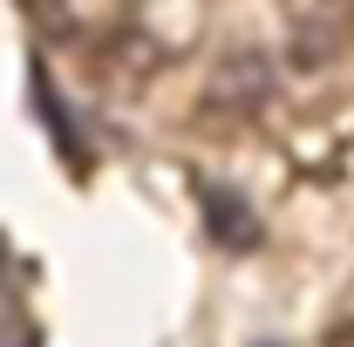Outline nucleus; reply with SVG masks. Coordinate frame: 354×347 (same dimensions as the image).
<instances>
[{
	"label": "nucleus",
	"mask_w": 354,
	"mask_h": 347,
	"mask_svg": "<svg viewBox=\"0 0 354 347\" xmlns=\"http://www.w3.org/2000/svg\"><path fill=\"white\" fill-rule=\"evenodd\" d=\"M354 48V0H293V35H286V62L293 68H327Z\"/></svg>",
	"instance_id": "f257e3e1"
},
{
	"label": "nucleus",
	"mask_w": 354,
	"mask_h": 347,
	"mask_svg": "<svg viewBox=\"0 0 354 347\" xmlns=\"http://www.w3.org/2000/svg\"><path fill=\"white\" fill-rule=\"evenodd\" d=\"M272 88H279V68H272V55L266 48H232L218 68H212V109L218 116H259L266 102H272Z\"/></svg>",
	"instance_id": "f03ea898"
},
{
	"label": "nucleus",
	"mask_w": 354,
	"mask_h": 347,
	"mask_svg": "<svg viewBox=\"0 0 354 347\" xmlns=\"http://www.w3.org/2000/svg\"><path fill=\"white\" fill-rule=\"evenodd\" d=\"M198 198H205V232H212V245H225V252H259V245H266V218L252 212L245 191L205 184Z\"/></svg>",
	"instance_id": "7ed1b4c3"
},
{
	"label": "nucleus",
	"mask_w": 354,
	"mask_h": 347,
	"mask_svg": "<svg viewBox=\"0 0 354 347\" xmlns=\"http://www.w3.org/2000/svg\"><path fill=\"white\" fill-rule=\"evenodd\" d=\"M28 82H35V109H41V123L55 130L62 157H75V164H82V123H75V116L62 109V95H55V82H48V68H41V62L28 68Z\"/></svg>",
	"instance_id": "20e7f679"
},
{
	"label": "nucleus",
	"mask_w": 354,
	"mask_h": 347,
	"mask_svg": "<svg viewBox=\"0 0 354 347\" xmlns=\"http://www.w3.org/2000/svg\"><path fill=\"white\" fill-rule=\"evenodd\" d=\"M320 347H354V327H334V334H327Z\"/></svg>",
	"instance_id": "39448f33"
}]
</instances>
